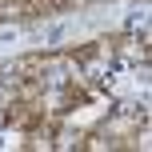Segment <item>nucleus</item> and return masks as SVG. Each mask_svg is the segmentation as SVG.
Segmentation results:
<instances>
[{
  "mask_svg": "<svg viewBox=\"0 0 152 152\" xmlns=\"http://www.w3.org/2000/svg\"><path fill=\"white\" fill-rule=\"evenodd\" d=\"M0 124H4V112H0Z\"/></svg>",
  "mask_w": 152,
  "mask_h": 152,
  "instance_id": "f257e3e1",
  "label": "nucleus"
}]
</instances>
